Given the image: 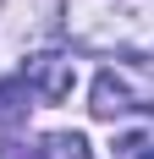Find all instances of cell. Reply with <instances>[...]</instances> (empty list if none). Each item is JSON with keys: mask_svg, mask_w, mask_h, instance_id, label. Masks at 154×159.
I'll return each instance as SVG.
<instances>
[{"mask_svg": "<svg viewBox=\"0 0 154 159\" xmlns=\"http://www.w3.org/2000/svg\"><path fill=\"white\" fill-rule=\"evenodd\" d=\"M66 33L105 55H154V0H66Z\"/></svg>", "mask_w": 154, "mask_h": 159, "instance_id": "1", "label": "cell"}, {"mask_svg": "<svg viewBox=\"0 0 154 159\" xmlns=\"http://www.w3.org/2000/svg\"><path fill=\"white\" fill-rule=\"evenodd\" d=\"M22 82H28L44 104H61V99L72 93V82H77V66L66 61V55H33L28 71H22Z\"/></svg>", "mask_w": 154, "mask_h": 159, "instance_id": "2", "label": "cell"}, {"mask_svg": "<svg viewBox=\"0 0 154 159\" xmlns=\"http://www.w3.org/2000/svg\"><path fill=\"white\" fill-rule=\"evenodd\" d=\"M99 121H116V115H132L138 110V93H132V82L116 77V71H99L94 77V104H88Z\"/></svg>", "mask_w": 154, "mask_h": 159, "instance_id": "3", "label": "cell"}, {"mask_svg": "<svg viewBox=\"0 0 154 159\" xmlns=\"http://www.w3.org/2000/svg\"><path fill=\"white\" fill-rule=\"evenodd\" d=\"M143 121L116 137V159H154V104H138Z\"/></svg>", "mask_w": 154, "mask_h": 159, "instance_id": "4", "label": "cell"}, {"mask_svg": "<svg viewBox=\"0 0 154 159\" xmlns=\"http://www.w3.org/2000/svg\"><path fill=\"white\" fill-rule=\"evenodd\" d=\"M28 110H33V88L22 77H6V82H0V126L28 121Z\"/></svg>", "mask_w": 154, "mask_h": 159, "instance_id": "5", "label": "cell"}, {"mask_svg": "<svg viewBox=\"0 0 154 159\" xmlns=\"http://www.w3.org/2000/svg\"><path fill=\"white\" fill-rule=\"evenodd\" d=\"M39 159H94V148L77 137V132H55V137H44V148H39Z\"/></svg>", "mask_w": 154, "mask_h": 159, "instance_id": "6", "label": "cell"}]
</instances>
